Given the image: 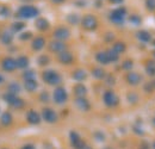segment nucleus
Segmentation results:
<instances>
[{
  "label": "nucleus",
  "instance_id": "obj_33",
  "mask_svg": "<svg viewBox=\"0 0 155 149\" xmlns=\"http://www.w3.org/2000/svg\"><path fill=\"white\" fill-rule=\"evenodd\" d=\"M106 54L109 56V60H110V62L112 61V62H115L118 60V54H117L116 51H114V50H109V51H106Z\"/></svg>",
  "mask_w": 155,
  "mask_h": 149
},
{
  "label": "nucleus",
  "instance_id": "obj_17",
  "mask_svg": "<svg viewBox=\"0 0 155 149\" xmlns=\"http://www.w3.org/2000/svg\"><path fill=\"white\" fill-rule=\"evenodd\" d=\"M74 93L77 94L78 98H84L87 93V88L82 84H78L77 86L74 87Z\"/></svg>",
  "mask_w": 155,
  "mask_h": 149
},
{
  "label": "nucleus",
  "instance_id": "obj_30",
  "mask_svg": "<svg viewBox=\"0 0 155 149\" xmlns=\"http://www.w3.org/2000/svg\"><path fill=\"white\" fill-rule=\"evenodd\" d=\"M19 91H20V86L18 84H16V82H13V84H11V85L8 86V93L17 94Z\"/></svg>",
  "mask_w": 155,
  "mask_h": 149
},
{
  "label": "nucleus",
  "instance_id": "obj_50",
  "mask_svg": "<svg viewBox=\"0 0 155 149\" xmlns=\"http://www.w3.org/2000/svg\"><path fill=\"white\" fill-rule=\"evenodd\" d=\"M153 122H154V124H155V118H154V121H153Z\"/></svg>",
  "mask_w": 155,
  "mask_h": 149
},
{
  "label": "nucleus",
  "instance_id": "obj_3",
  "mask_svg": "<svg viewBox=\"0 0 155 149\" xmlns=\"http://www.w3.org/2000/svg\"><path fill=\"white\" fill-rule=\"evenodd\" d=\"M81 24H82V28H84V29L90 30V31L97 29V26H98L97 18H96L94 16H92V15L85 16V17L82 18V20H81Z\"/></svg>",
  "mask_w": 155,
  "mask_h": 149
},
{
  "label": "nucleus",
  "instance_id": "obj_1",
  "mask_svg": "<svg viewBox=\"0 0 155 149\" xmlns=\"http://www.w3.org/2000/svg\"><path fill=\"white\" fill-rule=\"evenodd\" d=\"M39 13V11L35 7V6H21L19 10H18V17L21 18H34V17H37Z\"/></svg>",
  "mask_w": 155,
  "mask_h": 149
},
{
  "label": "nucleus",
  "instance_id": "obj_25",
  "mask_svg": "<svg viewBox=\"0 0 155 149\" xmlns=\"http://www.w3.org/2000/svg\"><path fill=\"white\" fill-rule=\"evenodd\" d=\"M86 72L85 71H82V69H77L74 73H73V78L77 80V81H84L85 79H86Z\"/></svg>",
  "mask_w": 155,
  "mask_h": 149
},
{
  "label": "nucleus",
  "instance_id": "obj_40",
  "mask_svg": "<svg viewBox=\"0 0 155 149\" xmlns=\"http://www.w3.org/2000/svg\"><path fill=\"white\" fill-rule=\"evenodd\" d=\"M30 37H31V32H24V34L20 35V39H23V41L29 39Z\"/></svg>",
  "mask_w": 155,
  "mask_h": 149
},
{
  "label": "nucleus",
  "instance_id": "obj_32",
  "mask_svg": "<svg viewBox=\"0 0 155 149\" xmlns=\"http://www.w3.org/2000/svg\"><path fill=\"white\" fill-rule=\"evenodd\" d=\"M35 76H36V73L34 71H28L23 74L24 80H35Z\"/></svg>",
  "mask_w": 155,
  "mask_h": 149
},
{
  "label": "nucleus",
  "instance_id": "obj_44",
  "mask_svg": "<svg viewBox=\"0 0 155 149\" xmlns=\"http://www.w3.org/2000/svg\"><path fill=\"white\" fill-rule=\"evenodd\" d=\"M111 2H114V4H119V2H122L123 0H110Z\"/></svg>",
  "mask_w": 155,
  "mask_h": 149
},
{
  "label": "nucleus",
  "instance_id": "obj_45",
  "mask_svg": "<svg viewBox=\"0 0 155 149\" xmlns=\"http://www.w3.org/2000/svg\"><path fill=\"white\" fill-rule=\"evenodd\" d=\"M53 2H55V4H61V2H63L64 0H51Z\"/></svg>",
  "mask_w": 155,
  "mask_h": 149
},
{
  "label": "nucleus",
  "instance_id": "obj_7",
  "mask_svg": "<svg viewBox=\"0 0 155 149\" xmlns=\"http://www.w3.org/2000/svg\"><path fill=\"white\" fill-rule=\"evenodd\" d=\"M54 100H55V103H58V104H63V103H66V100H67V98H68V94L66 92V90L63 88V87H58L55 91H54Z\"/></svg>",
  "mask_w": 155,
  "mask_h": 149
},
{
  "label": "nucleus",
  "instance_id": "obj_4",
  "mask_svg": "<svg viewBox=\"0 0 155 149\" xmlns=\"http://www.w3.org/2000/svg\"><path fill=\"white\" fill-rule=\"evenodd\" d=\"M125 16H127V10H125L124 7H118V8L114 10V11L111 12L110 19H111L114 23H116V24H120V23H123Z\"/></svg>",
  "mask_w": 155,
  "mask_h": 149
},
{
  "label": "nucleus",
  "instance_id": "obj_41",
  "mask_svg": "<svg viewBox=\"0 0 155 149\" xmlns=\"http://www.w3.org/2000/svg\"><path fill=\"white\" fill-rule=\"evenodd\" d=\"M128 99H129V100H130V101H131V99H134V103H136V101H137V99H138V98H137V95H136V94H134V93H130V94H129V95H128Z\"/></svg>",
  "mask_w": 155,
  "mask_h": 149
},
{
  "label": "nucleus",
  "instance_id": "obj_22",
  "mask_svg": "<svg viewBox=\"0 0 155 149\" xmlns=\"http://www.w3.org/2000/svg\"><path fill=\"white\" fill-rule=\"evenodd\" d=\"M96 58H97V61L99 63H101V65H107L109 62H110V60H109V56L106 53H104V51H100V53H98L97 55H96Z\"/></svg>",
  "mask_w": 155,
  "mask_h": 149
},
{
  "label": "nucleus",
  "instance_id": "obj_47",
  "mask_svg": "<svg viewBox=\"0 0 155 149\" xmlns=\"http://www.w3.org/2000/svg\"><path fill=\"white\" fill-rule=\"evenodd\" d=\"M2 80H4V79H2V76H1V75H0V84H1V82H2Z\"/></svg>",
  "mask_w": 155,
  "mask_h": 149
},
{
  "label": "nucleus",
  "instance_id": "obj_9",
  "mask_svg": "<svg viewBox=\"0 0 155 149\" xmlns=\"http://www.w3.org/2000/svg\"><path fill=\"white\" fill-rule=\"evenodd\" d=\"M42 117L48 123H55L56 119H58L56 113H55L54 110H51V109H44L43 112H42Z\"/></svg>",
  "mask_w": 155,
  "mask_h": 149
},
{
  "label": "nucleus",
  "instance_id": "obj_12",
  "mask_svg": "<svg viewBox=\"0 0 155 149\" xmlns=\"http://www.w3.org/2000/svg\"><path fill=\"white\" fill-rule=\"evenodd\" d=\"M75 105H77V108L80 110V111H84V112L88 111L90 108H91L88 100L85 99V98H77V100H75Z\"/></svg>",
  "mask_w": 155,
  "mask_h": 149
},
{
  "label": "nucleus",
  "instance_id": "obj_43",
  "mask_svg": "<svg viewBox=\"0 0 155 149\" xmlns=\"http://www.w3.org/2000/svg\"><path fill=\"white\" fill-rule=\"evenodd\" d=\"M21 149H35V147L32 144H26V146H24Z\"/></svg>",
  "mask_w": 155,
  "mask_h": 149
},
{
  "label": "nucleus",
  "instance_id": "obj_13",
  "mask_svg": "<svg viewBox=\"0 0 155 149\" xmlns=\"http://www.w3.org/2000/svg\"><path fill=\"white\" fill-rule=\"evenodd\" d=\"M50 50L54 53H62L66 51V44L62 43L61 41H55L50 43Z\"/></svg>",
  "mask_w": 155,
  "mask_h": 149
},
{
  "label": "nucleus",
  "instance_id": "obj_14",
  "mask_svg": "<svg viewBox=\"0 0 155 149\" xmlns=\"http://www.w3.org/2000/svg\"><path fill=\"white\" fill-rule=\"evenodd\" d=\"M26 119H28V122L30 123V124H39V122H41V117H39V114L37 113L36 111H34V110H31V111L28 112V114H26Z\"/></svg>",
  "mask_w": 155,
  "mask_h": 149
},
{
  "label": "nucleus",
  "instance_id": "obj_36",
  "mask_svg": "<svg viewBox=\"0 0 155 149\" xmlns=\"http://www.w3.org/2000/svg\"><path fill=\"white\" fill-rule=\"evenodd\" d=\"M48 62H49V57L48 56H41L38 58V63L41 66H44V65H48Z\"/></svg>",
  "mask_w": 155,
  "mask_h": 149
},
{
  "label": "nucleus",
  "instance_id": "obj_51",
  "mask_svg": "<svg viewBox=\"0 0 155 149\" xmlns=\"http://www.w3.org/2000/svg\"><path fill=\"white\" fill-rule=\"evenodd\" d=\"M154 56H155V51H154Z\"/></svg>",
  "mask_w": 155,
  "mask_h": 149
},
{
  "label": "nucleus",
  "instance_id": "obj_39",
  "mask_svg": "<svg viewBox=\"0 0 155 149\" xmlns=\"http://www.w3.org/2000/svg\"><path fill=\"white\" fill-rule=\"evenodd\" d=\"M123 69H131V67H133V62L131 61H125L124 63H123Z\"/></svg>",
  "mask_w": 155,
  "mask_h": 149
},
{
  "label": "nucleus",
  "instance_id": "obj_52",
  "mask_svg": "<svg viewBox=\"0 0 155 149\" xmlns=\"http://www.w3.org/2000/svg\"><path fill=\"white\" fill-rule=\"evenodd\" d=\"M4 149H6V148H4Z\"/></svg>",
  "mask_w": 155,
  "mask_h": 149
},
{
  "label": "nucleus",
  "instance_id": "obj_35",
  "mask_svg": "<svg viewBox=\"0 0 155 149\" xmlns=\"http://www.w3.org/2000/svg\"><path fill=\"white\" fill-rule=\"evenodd\" d=\"M146 5H147V8L149 11H154L155 10V0H147Z\"/></svg>",
  "mask_w": 155,
  "mask_h": 149
},
{
  "label": "nucleus",
  "instance_id": "obj_24",
  "mask_svg": "<svg viewBox=\"0 0 155 149\" xmlns=\"http://www.w3.org/2000/svg\"><path fill=\"white\" fill-rule=\"evenodd\" d=\"M16 63L18 68H26L29 66V58L26 56H20L18 60H16Z\"/></svg>",
  "mask_w": 155,
  "mask_h": 149
},
{
  "label": "nucleus",
  "instance_id": "obj_21",
  "mask_svg": "<svg viewBox=\"0 0 155 149\" xmlns=\"http://www.w3.org/2000/svg\"><path fill=\"white\" fill-rule=\"evenodd\" d=\"M137 38H138L141 42L147 43V42H149V41L152 39V36H150V34H149L148 31L142 30V31H138V32H137Z\"/></svg>",
  "mask_w": 155,
  "mask_h": 149
},
{
  "label": "nucleus",
  "instance_id": "obj_46",
  "mask_svg": "<svg viewBox=\"0 0 155 149\" xmlns=\"http://www.w3.org/2000/svg\"><path fill=\"white\" fill-rule=\"evenodd\" d=\"M150 84H152V87H153V88H155V81H153V82H150Z\"/></svg>",
  "mask_w": 155,
  "mask_h": 149
},
{
  "label": "nucleus",
  "instance_id": "obj_19",
  "mask_svg": "<svg viewBox=\"0 0 155 149\" xmlns=\"http://www.w3.org/2000/svg\"><path fill=\"white\" fill-rule=\"evenodd\" d=\"M36 28L41 31H44L49 28V22L45 18H38L36 20Z\"/></svg>",
  "mask_w": 155,
  "mask_h": 149
},
{
  "label": "nucleus",
  "instance_id": "obj_23",
  "mask_svg": "<svg viewBox=\"0 0 155 149\" xmlns=\"http://www.w3.org/2000/svg\"><path fill=\"white\" fill-rule=\"evenodd\" d=\"M11 123H12V116H11V113L4 112L1 114V124L5 125V127H8Z\"/></svg>",
  "mask_w": 155,
  "mask_h": 149
},
{
  "label": "nucleus",
  "instance_id": "obj_6",
  "mask_svg": "<svg viewBox=\"0 0 155 149\" xmlns=\"http://www.w3.org/2000/svg\"><path fill=\"white\" fill-rule=\"evenodd\" d=\"M5 100L7 101L8 105L16 108V109H19L21 106H24V100L20 99L17 97V94H12V93H7L5 95Z\"/></svg>",
  "mask_w": 155,
  "mask_h": 149
},
{
  "label": "nucleus",
  "instance_id": "obj_31",
  "mask_svg": "<svg viewBox=\"0 0 155 149\" xmlns=\"http://www.w3.org/2000/svg\"><path fill=\"white\" fill-rule=\"evenodd\" d=\"M11 11L6 5H0V17H8Z\"/></svg>",
  "mask_w": 155,
  "mask_h": 149
},
{
  "label": "nucleus",
  "instance_id": "obj_27",
  "mask_svg": "<svg viewBox=\"0 0 155 149\" xmlns=\"http://www.w3.org/2000/svg\"><path fill=\"white\" fill-rule=\"evenodd\" d=\"M12 39H13V35L11 32H8V31H6V32H4L1 35V41H2L4 44H10L12 42Z\"/></svg>",
  "mask_w": 155,
  "mask_h": 149
},
{
  "label": "nucleus",
  "instance_id": "obj_37",
  "mask_svg": "<svg viewBox=\"0 0 155 149\" xmlns=\"http://www.w3.org/2000/svg\"><path fill=\"white\" fill-rule=\"evenodd\" d=\"M68 22H71L72 24H77L78 22H79V18H78L77 15H71L68 17Z\"/></svg>",
  "mask_w": 155,
  "mask_h": 149
},
{
  "label": "nucleus",
  "instance_id": "obj_20",
  "mask_svg": "<svg viewBox=\"0 0 155 149\" xmlns=\"http://www.w3.org/2000/svg\"><path fill=\"white\" fill-rule=\"evenodd\" d=\"M44 44H45L44 38H42V37L35 38V39L32 41V49H34V50H41V49L44 47Z\"/></svg>",
  "mask_w": 155,
  "mask_h": 149
},
{
  "label": "nucleus",
  "instance_id": "obj_34",
  "mask_svg": "<svg viewBox=\"0 0 155 149\" xmlns=\"http://www.w3.org/2000/svg\"><path fill=\"white\" fill-rule=\"evenodd\" d=\"M24 26H25L24 23L17 22V23H13V25H12V30H13V31H20V30L24 29Z\"/></svg>",
  "mask_w": 155,
  "mask_h": 149
},
{
  "label": "nucleus",
  "instance_id": "obj_8",
  "mask_svg": "<svg viewBox=\"0 0 155 149\" xmlns=\"http://www.w3.org/2000/svg\"><path fill=\"white\" fill-rule=\"evenodd\" d=\"M69 138H71V143H72V146H73L74 149H82L86 146L85 142L80 138V136L78 135L75 131H72L69 134Z\"/></svg>",
  "mask_w": 155,
  "mask_h": 149
},
{
  "label": "nucleus",
  "instance_id": "obj_18",
  "mask_svg": "<svg viewBox=\"0 0 155 149\" xmlns=\"http://www.w3.org/2000/svg\"><path fill=\"white\" fill-rule=\"evenodd\" d=\"M37 86H38V85H37V81H36V80H25V82H24V87H25V90L29 91V92L36 91Z\"/></svg>",
  "mask_w": 155,
  "mask_h": 149
},
{
  "label": "nucleus",
  "instance_id": "obj_48",
  "mask_svg": "<svg viewBox=\"0 0 155 149\" xmlns=\"http://www.w3.org/2000/svg\"><path fill=\"white\" fill-rule=\"evenodd\" d=\"M82 149H91V148H90V147H86V146H85V147H84Z\"/></svg>",
  "mask_w": 155,
  "mask_h": 149
},
{
  "label": "nucleus",
  "instance_id": "obj_42",
  "mask_svg": "<svg viewBox=\"0 0 155 149\" xmlns=\"http://www.w3.org/2000/svg\"><path fill=\"white\" fill-rule=\"evenodd\" d=\"M41 99H42L43 101H47V100H48V94H47V93H43L42 95H41Z\"/></svg>",
  "mask_w": 155,
  "mask_h": 149
},
{
  "label": "nucleus",
  "instance_id": "obj_5",
  "mask_svg": "<svg viewBox=\"0 0 155 149\" xmlns=\"http://www.w3.org/2000/svg\"><path fill=\"white\" fill-rule=\"evenodd\" d=\"M118 101H119V99H118V97L116 95L115 92H112V91H106L105 93H104V103H105V105H107L109 108H115L118 105Z\"/></svg>",
  "mask_w": 155,
  "mask_h": 149
},
{
  "label": "nucleus",
  "instance_id": "obj_38",
  "mask_svg": "<svg viewBox=\"0 0 155 149\" xmlns=\"http://www.w3.org/2000/svg\"><path fill=\"white\" fill-rule=\"evenodd\" d=\"M130 23H133L134 25H138L141 23V19L138 18L137 16H131L130 17Z\"/></svg>",
  "mask_w": 155,
  "mask_h": 149
},
{
  "label": "nucleus",
  "instance_id": "obj_49",
  "mask_svg": "<svg viewBox=\"0 0 155 149\" xmlns=\"http://www.w3.org/2000/svg\"><path fill=\"white\" fill-rule=\"evenodd\" d=\"M153 147H154V149H155V142H154V144H153Z\"/></svg>",
  "mask_w": 155,
  "mask_h": 149
},
{
  "label": "nucleus",
  "instance_id": "obj_2",
  "mask_svg": "<svg viewBox=\"0 0 155 149\" xmlns=\"http://www.w3.org/2000/svg\"><path fill=\"white\" fill-rule=\"evenodd\" d=\"M43 80L49 85H58L61 82V76L55 71H45L43 73Z\"/></svg>",
  "mask_w": 155,
  "mask_h": 149
},
{
  "label": "nucleus",
  "instance_id": "obj_11",
  "mask_svg": "<svg viewBox=\"0 0 155 149\" xmlns=\"http://www.w3.org/2000/svg\"><path fill=\"white\" fill-rule=\"evenodd\" d=\"M69 35H71V32H69V30L67 29V28H58L55 31H54V36L55 38H58V41H64V39H67V38L69 37Z\"/></svg>",
  "mask_w": 155,
  "mask_h": 149
},
{
  "label": "nucleus",
  "instance_id": "obj_10",
  "mask_svg": "<svg viewBox=\"0 0 155 149\" xmlns=\"http://www.w3.org/2000/svg\"><path fill=\"white\" fill-rule=\"evenodd\" d=\"M2 68L7 72H11V71H15L17 68V63H16V60H13L12 57H6L4 58L2 63H1Z\"/></svg>",
  "mask_w": 155,
  "mask_h": 149
},
{
  "label": "nucleus",
  "instance_id": "obj_16",
  "mask_svg": "<svg viewBox=\"0 0 155 149\" xmlns=\"http://www.w3.org/2000/svg\"><path fill=\"white\" fill-rule=\"evenodd\" d=\"M127 81L130 84V85H138L141 82V76L138 73H135V72H130L127 75Z\"/></svg>",
  "mask_w": 155,
  "mask_h": 149
},
{
  "label": "nucleus",
  "instance_id": "obj_29",
  "mask_svg": "<svg viewBox=\"0 0 155 149\" xmlns=\"http://www.w3.org/2000/svg\"><path fill=\"white\" fill-rule=\"evenodd\" d=\"M92 75L96 78V79H103L105 76V72L101 69V68H94L92 71Z\"/></svg>",
  "mask_w": 155,
  "mask_h": 149
},
{
  "label": "nucleus",
  "instance_id": "obj_26",
  "mask_svg": "<svg viewBox=\"0 0 155 149\" xmlns=\"http://www.w3.org/2000/svg\"><path fill=\"white\" fill-rule=\"evenodd\" d=\"M112 50H114V51H116L117 54L119 55V54H122L123 51H125V44H124L123 42H117V43L114 44Z\"/></svg>",
  "mask_w": 155,
  "mask_h": 149
},
{
  "label": "nucleus",
  "instance_id": "obj_28",
  "mask_svg": "<svg viewBox=\"0 0 155 149\" xmlns=\"http://www.w3.org/2000/svg\"><path fill=\"white\" fill-rule=\"evenodd\" d=\"M146 72L148 75H152L154 76L155 75V62H148V65L146 66Z\"/></svg>",
  "mask_w": 155,
  "mask_h": 149
},
{
  "label": "nucleus",
  "instance_id": "obj_15",
  "mask_svg": "<svg viewBox=\"0 0 155 149\" xmlns=\"http://www.w3.org/2000/svg\"><path fill=\"white\" fill-rule=\"evenodd\" d=\"M58 60L63 65H69L73 61V55L69 51H62V53L58 54Z\"/></svg>",
  "mask_w": 155,
  "mask_h": 149
}]
</instances>
